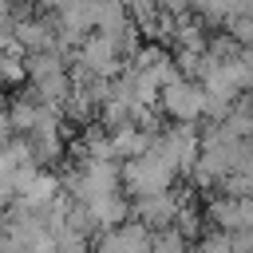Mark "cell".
Listing matches in <instances>:
<instances>
[{"mask_svg":"<svg viewBox=\"0 0 253 253\" xmlns=\"http://www.w3.org/2000/svg\"><path fill=\"white\" fill-rule=\"evenodd\" d=\"M182 174L174 170V162H166L154 146H146L142 154L134 158H123V186L126 194H158V190H170Z\"/></svg>","mask_w":253,"mask_h":253,"instance_id":"6da1fadb","label":"cell"},{"mask_svg":"<svg viewBox=\"0 0 253 253\" xmlns=\"http://www.w3.org/2000/svg\"><path fill=\"white\" fill-rule=\"evenodd\" d=\"M158 107L174 123H198V119H206V87L190 75H174L158 91Z\"/></svg>","mask_w":253,"mask_h":253,"instance_id":"7a4b0ae2","label":"cell"},{"mask_svg":"<svg viewBox=\"0 0 253 253\" xmlns=\"http://www.w3.org/2000/svg\"><path fill=\"white\" fill-rule=\"evenodd\" d=\"M150 146H154V150H158L166 162H174V170L186 178V174L194 170V162H198V150H202V134L194 130V123H174V126L158 130Z\"/></svg>","mask_w":253,"mask_h":253,"instance_id":"3957f363","label":"cell"},{"mask_svg":"<svg viewBox=\"0 0 253 253\" xmlns=\"http://www.w3.org/2000/svg\"><path fill=\"white\" fill-rule=\"evenodd\" d=\"M75 63H83L87 71L111 79V75H119V71L126 67V55H123V47L115 43V36H107V32H87L83 43L75 47Z\"/></svg>","mask_w":253,"mask_h":253,"instance_id":"277c9868","label":"cell"},{"mask_svg":"<svg viewBox=\"0 0 253 253\" xmlns=\"http://www.w3.org/2000/svg\"><path fill=\"white\" fill-rule=\"evenodd\" d=\"M182 198H186V194H178L174 186H170V190H158V194H138V202L130 206V213H134L142 225L162 229V225H174Z\"/></svg>","mask_w":253,"mask_h":253,"instance_id":"5b68a950","label":"cell"},{"mask_svg":"<svg viewBox=\"0 0 253 253\" xmlns=\"http://www.w3.org/2000/svg\"><path fill=\"white\" fill-rule=\"evenodd\" d=\"M95 253H150V225L142 221H123L99 233Z\"/></svg>","mask_w":253,"mask_h":253,"instance_id":"8992f818","label":"cell"},{"mask_svg":"<svg viewBox=\"0 0 253 253\" xmlns=\"http://www.w3.org/2000/svg\"><path fill=\"white\" fill-rule=\"evenodd\" d=\"M12 40L24 55L32 51H47L55 47V24L47 16H24V20H12Z\"/></svg>","mask_w":253,"mask_h":253,"instance_id":"52a82bcc","label":"cell"},{"mask_svg":"<svg viewBox=\"0 0 253 253\" xmlns=\"http://www.w3.org/2000/svg\"><path fill=\"white\" fill-rule=\"evenodd\" d=\"M59 190H63V182L55 178V174H43V170H36L32 178H28V186L16 194V206H24V210H36V213H43L55 198H59Z\"/></svg>","mask_w":253,"mask_h":253,"instance_id":"ba28073f","label":"cell"},{"mask_svg":"<svg viewBox=\"0 0 253 253\" xmlns=\"http://www.w3.org/2000/svg\"><path fill=\"white\" fill-rule=\"evenodd\" d=\"M107 134H111V150H115V158H134V154H142V150L154 142V134H150V130H142L138 123L107 126Z\"/></svg>","mask_w":253,"mask_h":253,"instance_id":"9c48e42d","label":"cell"},{"mask_svg":"<svg viewBox=\"0 0 253 253\" xmlns=\"http://www.w3.org/2000/svg\"><path fill=\"white\" fill-rule=\"evenodd\" d=\"M87 210H91V217H95V225H99V229L123 225V221L130 217V206H126V198H123V194H107V198L91 202Z\"/></svg>","mask_w":253,"mask_h":253,"instance_id":"30bf717a","label":"cell"},{"mask_svg":"<svg viewBox=\"0 0 253 253\" xmlns=\"http://www.w3.org/2000/svg\"><path fill=\"white\" fill-rule=\"evenodd\" d=\"M150 253H190V237L178 225L150 229Z\"/></svg>","mask_w":253,"mask_h":253,"instance_id":"8fae6325","label":"cell"},{"mask_svg":"<svg viewBox=\"0 0 253 253\" xmlns=\"http://www.w3.org/2000/svg\"><path fill=\"white\" fill-rule=\"evenodd\" d=\"M217 126H221L229 138H253V111H249L245 103H233L229 115H225Z\"/></svg>","mask_w":253,"mask_h":253,"instance_id":"7c38bea8","label":"cell"},{"mask_svg":"<svg viewBox=\"0 0 253 253\" xmlns=\"http://www.w3.org/2000/svg\"><path fill=\"white\" fill-rule=\"evenodd\" d=\"M190 12L206 28H225V20H229V4L225 0H190Z\"/></svg>","mask_w":253,"mask_h":253,"instance_id":"4fadbf2b","label":"cell"},{"mask_svg":"<svg viewBox=\"0 0 253 253\" xmlns=\"http://www.w3.org/2000/svg\"><path fill=\"white\" fill-rule=\"evenodd\" d=\"M194 253H233V233L213 225L210 233H198V241H194Z\"/></svg>","mask_w":253,"mask_h":253,"instance_id":"5bb4252c","label":"cell"},{"mask_svg":"<svg viewBox=\"0 0 253 253\" xmlns=\"http://www.w3.org/2000/svg\"><path fill=\"white\" fill-rule=\"evenodd\" d=\"M225 32H229L241 47H253V16H229V20H225Z\"/></svg>","mask_w":253,"mask_h":253,"instance_id":"9a60e30c","label":"cell"},{"mask_svg":"<svg viewBox=\"0 0 253 253\" xmlns=\"http://www.w3.org/2000/svg\"><path fill=\"white\" fill-rule=\"evenodd\" d=\"M55 253H91V245H87V237H83V233L63 229V233H59V249H55Z\"/></svg>","mask_w":253,"mask_h":253,"instance_id":"2e32d148","label":"cell"},{"mask_svg":"<svg viewBox=\"0 0 253 253\" xmlns=\"http://www.w3.org/2000/svg\"><path fill=\"white\" fill-rule=\"evenodd\" d=\"M158 4H162L170 16H186V12H190V0H158Z\"/></svg>","mask_w":253,"mask_h":253,"instance_id":"e0dca14e","label":"cell"},{"mask_svg":"<svg viewBox=\"0 0 253 253\" xmlns=\"http://www.w3.org/2000/svg\"><path fill=\"white\" fill-rule=\"evenodd\" d=\"M36 4H40L43 12H59V8H63V0H36Z\"/></svg>","mask_w":253,"mask_h":253,"instance_id":"ac0fdd59","label":"cell"},{"mask_svg":"<svg viewBox=\"0 0 253 253\" xmlns=\"http://www.w3.org/2000/svg\"><path fill=\"white\" fill-rule=\"evenodd\" d=\"M249 198H253V190H249Z\"/></svg>","mask_w":253,"mask_h":253,"instance_id":"d6986e66","label":"cell"},{"mask_svg":"<svg viewBox=\"0 0 253 253\" xmlns=\"http://www.w3.org/2000/svg\"><path fill=\"white\" fill-rule=\"evenodd\" d=\"M12 4H16V0H12Z\"/></svg>","mask_w":253,"mask_h":253,"instance_id":"ffe728a7","label":"cell"}]
</instances>
